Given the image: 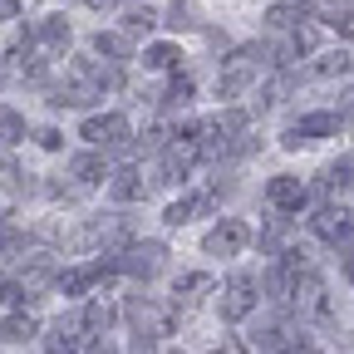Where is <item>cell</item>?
Returning <instances> with one entry per match:
<instances>
[{"label": "cell", "instance_id": "cell-27", "mask_svg": "<svg viewBox=\"0 0 354 354\" xmlns=\"http://www.w3.org/2000/svg\"><path fill=\"white\" fill-rule=\"evenodd\" d=\"M349 69H354V59H349L344 50H330V55L315 59V74H349Z\"/></svg>", "mask_w": 354, "mask_h": 354}, {"label": "cell", "instance_id": "cell-4", "mask_svg": "<svg viewBox=\"0 0 354 354\" xmlns=\"http://www.w3.org/2000/svg\"><path fill=\"white\" fill-rule=\"evenodd\" d=\"M69 79H74L79 88H88L94 99H104V88H118V84H123L118 64H109V59H94V55H79V59L69 64Z\"/></svg>", "mask_w": 354, "mask_h": 354}, {"label": "cell", "instance_id": "cell-38", "mask_svg": "<svg viewBox=\"0 0 354 354\" xmlns=\"http://www.w3.org/2000/svg\"><path fill=\"white\" fill-rule=\"evenodd\" d=\"M281 354H310V349H305V344H286Z\"/></svg>", "mask_w": 354, "mask_h": 354}, {"label": "cell", "instance_id": "cell-35", "mask_svg": "<svg viewBox=\"0 0 354 354\" xmlns=\"http://www.w3.org/2000/svg\"><path fill=\"white\" fill-rule=\"evenodd\" d=\"M207 286V276H183V281H177V295H183V290H202Z\"/></svg>", "mask_w": 354, "mask_h": 354}, {"label": "cell", "instance_id": "cell-15", "mask_svg": "<svg viewBox=\"0 0 354 354\" xmlns=\"http://www.w3.org/2000/svg\"><path fill=\"white\" fill-rule=\"evenodd\" d=\"M310 20H320L315 6H305V0H295V6H271V15H266V25L271 30H300Z\"/></svg>", "mask_w": 354, "mask_h": 354}, {"label": "cell", "instance_id": "cell-2", "mask_svg": "<svg viewBox=\"0 0 354 354\" xmlns=\"http://www.w3.org/2000/svg\"><path fill=\"white\" fill-rule=\"evenodd\" d=\"M113 256V271L118 276H158L162 271V261H167V246L162 241H128L123 251H109Z\"/></svg>", "mask_w": 354, "mask_h": 354}, {"label": "cell", "instance_id": "cell-17", "mask_svg": "<svg viewBox=\"0 0 354 354\" xmlns=\"http://www.w3.org/2000/svg\"><path fill=\"white\" fill-rule=\"evenodd\" d=\"M128 216H99L94 227L84 232V246H94V241H104V246H113V241H128Z\"/></svg>", "mask_w": 354, "mask_h": 354}, {"label": "cell", "instance_id": "cell-22", "mask_svg": "<svg viewBox=\"0 0 354 354\" xmlns=\"http://www.w3.org/2000/svg\"><path fill=\"white\" fill-rule=\"evenodd\" d=\"M158 25V10L153 6H128L123 10V35H148Z\"/></svg>", "mask_w": 354, "mask_h": 354}, {"label": "cell", "instance_id": "cell-13", "mask_svg": "<svg viewBox=\"0 0 354 354\" xmlns=\"http://www.w3.org/2000/svg\"><path fill=\"white\" fill-rule=\"evenodd\" d=\"M128 320L138 325V335H167V310L153 300H128Z\"/></svg>", "mask_w": 354, "mask_h": 354}, {"label": "cell", "instance_id": "cell-7", "mask_svg": "<svg viewBox=\"0 0 354 354\" xmlns=\"http://www.w3.org/2000/svg\"><path fill=\"white\" fill-rule=\"evenodd\" d=\"M207 256H241L246 246H251V227L246 221H236V216H221L216 227L207 232Z\"/></svg>", "mask_w": 354, "mask_h": 354}, {"label": "cell", "instance_id": "cell-26", "mask_svg": "<svg viewBox=\"0 0 354 354\" xmlns=\"http://www.w3.org/2000/svg\"><path fill=\"white\" fill-rule=\"evenodd\" d=\"M177 59H183V50H177V44H153V50L143 55L148 69H177Z\"/></svg>", "mask_w": 354, "mask_h": 354}, {"label": "cell", "instance_id": "cell-25", "mask_svg": "<svg viewBox=\"0 0 354 354\" xmlns=\"http://www.w3.org/2000/svg\"><path fill=\"white\" fill-rule=\"evenodd\" d=\"M325 15H330L335 30L354 35V0H325Z\"/></svg>", "mask_w": 354, "mask_h": 354}, {"label": "cell", "instance_id": "cell-10", "mask_svg": "<svg viewBox=\"0 0 354 354\" xmlns=\"http://www.w3.org/2000/svg\"><path fill=\"white\" fill-rule=\"evenodd\" d=\"M266 202H271L281 216H290V212H300L310 202V187L300 177H271V183H266Z\"/></svg>", "mask_w": 354, "mask_h": 354}, {"label": "cell", "instance_id": "cell-8", "mask_svg": "<svg viewBox=\"0 0 354 354\" xmlns=\"http://www.w3.org/2000/svg\"><path fill=\"white\" fill-rule=\"evenodd\" d=\"M251 310H256V281L241 271V276H232L227 281V290H221V320H246L251 315Z\"/></svg>", "mask_w": 354, "mask_h": 354}, {"label": "cell", "instance_id": "cell-3", "mask_svg": "<svg viewBox=\"0 0 354 354\" xmlns=\"http://www.w3.org/2000/svg\"><path fill=\"white\" fill-rule=\"evenodd\" d=\"M79 138H84L88 148H104V153H118V148H128V138H133V123H128L123 113H94V118H84V128H79Z\"/></svg>", "mask_w": 354, "mask_h": 354}, {"label": "cell", "instance_id": "cell-28", "mask_svg": "<svg viewBox=\"0 0 354 354\" xmlns=\"http://www.w3.org/2000/svg\"><path fill=\"white\" fill-rule=\"evenodd\" d=\"M0 256H25V232H15L10 221H0Z\"/></svg>", "mask_w": 354, "mask_h": 354}, {"label": "cell", "instance_id": "cell-37", "mask_svg": "<svg viewBox=\"0 0 354 354\" xmlns=\"http://www.w3.org/2000/svg\"><path fill=\"white\" fill-rule=\"evenodd\" d=\"M84 6H94V10H109V6H118V0H84Z\"/></svg>", "mask_w": 354, "mask_h": 354}, {"label": "cell", "instance_id": "cell-18", "mask_svg": "<svg viewBox=\"0 0 354 354\" xmlns=\"http://www.w3.org/2000/svg\"><path fill=\"white\" fill-rule=\"evenodd\" d=\"M88 44H94V55H104L109 64H118V59H128V55H133L128 35H118V30H99L94 39H88Z\"/></svg>", "mask_w": 354, "mask_h": 354}, {"label": "cell", "instance_id": "cell-36", "mask_svg": "<svg viewBox=\"0 0 354 354\" xmlns=\"http://www.w3.org/2000/svg\"><path fill=\"white\" fill-rule=\"evenodd\" d=\"M15 15H20V0H0V25L15 20Z\"/></svg>", "mask_w": 354, "mask_h": 354}, {"label": "cell", "instance_id": "cell-5", "mask_svg": "<svg viewBox=\"0 0 354 354\" xmlns=\"http://www.w3.org/2000/svg\"><path fill=\"white\" fill-rule=\"evenodd\" d=\"M310 227H315V236L330 241L335 251L354 256V216H349L344 207H325V212H315V216H310Z\"/></svg>", "mask_w": 354, "mask_h": 354}, {"label": "cell", "instance_id": "cell-16", "mask_svg": "<svg viewBox=\"0 0 354 354\" xmlns=\"http://www.w3.org/2000/svg\"><path fill=\"white\" fill-rule=\"evenodd\" d=\"M69 177H74V187H94V183H104V158L99 153H74L69 158Z\"/></svg>", "mask_w": 354, "mask_h": 354}, {"label": "cell", "instance_id": "cell-40", "mask_svg": "<svg viewBox=\"0 0 354 354\" xmlns=\"http://www.w3.org/2000/svg\"><path fill=\"white\" fill-rule=\"evenodd\" d=\"M344 276H349V281H354V256H349V261H344Z\"/></svg>", "mask_w": 354, "mask_h": 354}, {"label": "cell", "instance_id": "cell-11", "mask_svg": "<svg viewBox=\"0 0 354 354\" xmlns=\"http://www.w3.org/2000/svg\"><path fill=\"white\" fill-rule=\"evenodd\" d=\"M295 236H300V232L290 227V216H271V221L261 227V251L290 261V256H300V251H295Z\"/></svg>", "mask_w": 354, "mask_h": 354}, {"label": "cell", "instance_id": "cell-39", "mask_svg": "<svg viewBox=\"0 0 354 354\" xmlns=\"http://www.w3.org/2000/svg\"><path fill=\"white\" fill-rule=\"evenodd\" d=\"M84 354H109V349H99V339H94V344H88V349H84Z\"/></svg>", "mask_w": 354, "mask_h": 354}, {"label": "cell", "instance_id": "cell-32", "mask_svg": "<svg viewBox=\"0 0 354 354\" xmlns=\"http://www.w3.org/2000/svg\"><path fill=\"white\" fill-rule=\"evenodd\" d=\"M35 143H39V148H50V153H55V148H59L64 138H59V128H39V133H35Z\"/></svg>", "mask_w": 354, "mask_h": 354}, {"label": "cell", "instance_id": "cell-6", "mask_svg": "<svg viewBox=\"0 0 354 354\" xmlns=\"http://www.w3.org/2000/svg\"><path fill=\"white\" fill-rule=\"evenodd\" d=\"M335 133H339V118L335 113H305V118H295L281 133V143L286 148H310V143H320V138H335Z\"/></svg>", "mask_w": 354, "mask_h": 354}, {"label": "cell", "instance_id": "cell-19", "mask_svg": "<svg viewBox=\"0 0 354 354\" xmlns=\"http://www.w3.org/2000/svg\"><path fill=\"white\" fill-rule=\"evenodd\" d=\"M109 192H113V202H138L148 187H143L138 167H118V172H113V183H109Z\"/></svg>", "mask_w": 354, "mask_h": 354}, {"label": "cell", "instance_id": "cell-29", "mask_svg": "<svg viewBox=\"0 0 354 354\" xmlns=\"http://www.w3.org/2000/svg\"><path fill=\"white\" fill-rule=\"evenodd\" d=\"M349 172H354V158H339L335 167H325V187H330V192H335V187H349V183H354Z\"/></svg>", "mask_w": 354, "mask_h": 354}, {"label": "cell", "instance_id": "cell-9", "mask_svg": "<svg viewBox=\"0 0 354 354\" xmlns=\"http://www.w3.org/2000/svg\"><path fill=\"white\" fill-rule=\"evenodd\" d=\"M192 162H197V143L172 138L162 148V158H158V183H183V177L192 172Z\"/></svg>", "mask_w": 354, "mask_h": 354}, {"label": "cell", "instance_id": "cell-33", "mask_svg": "<svg viewBox=\"0 0 354 354\" xmlns=\"http://www.w3.org/2000/svg\"><path fill=\"white\" fill-rule=\"evenodd\" d=\"M162 138H167V133H162V128H148V133H143V138H138V148H167Z\"/></svg>", "mask_w": 354, "mask_h": 354}, {"label": "cell", "instance_id": "cell-34", "mask_svg": "<svg viewBox=\"0 0 354 354\" xmlns=\"http://www.w3.org/2000/svg\"><path fill=\"white\" fill-rule=\"evenodd\" d=\"M167 15H172V20H167L172 30H183V25H187V6H183V0H172V10H167Z\"/></svg>", "mask_w": 354, "mask_h": 354}, {"label": "cell", "instance_id": "cell-21", "mask_svg": "<svg viewBox=\"0 0 354 354\" xmlns=\"http://www.w3.org/2000/svg\"><path fill=\"white\" fill-rule=\"evenodd\" d=\"M246 123H251V113H246V109H227V113H216V118L207 123V133H216V138H241Z\"/></svg>", "mask_w": 354, "mask_h": 354}, {"label": "cell", "instance_id": "cell-20", "mask_svg": "<svg viewBox=\"0 0 354 354\" xmlns=\"http://www.w3.org/2000/svg\"><path fill=\"white\" fill-rule=\"evenodd\" d=\"M44 281H55V266H50V256H44V251L20 256V286L30 290V286H44Z\"/></svg>", "mask_w": 354, "mask_h": 354}, {"label": "cell", "instance_id": "cell-14", "mask_svg": "<svg viewBox=\"0 0 354 354\" xmlns=\"http://www.w3.org/2000/svg\"><path fill=\"white\" fill-rule=\"evenodd\" d=\"M216 197H221V192H192V197H183V202H172L162 221H167V227H187L197 212H212V207H216Z\"/></svg>", "mask_w": 354, "mask_h": 354}, {"label": "cell", "instance_id": "cell-31", "mask_svg": "<svg viewBox=\"0 0 354 354\" xmlns=\"http://www.w3.org/2000/svg\"><path fill=\"white\" fill-rule=\"evenodd\" d=\"M187 99H192V79L177 74V79L167 84V99H162V104H187Z\"/></svg>", "mask_w": 354, "mask_h": 354}, {"label": "cell", "instance_id": "cell-30", "mask_svg": "<svg viewBox=\"0 0 354 354\" xmlns=\"http://www.w3.org/2000/svg\"><path fill=\"white\" fill-rule=\"evenodd\" d=\"M25 300H30V290L15 276H0V305H25Z\"/></svg>", "mask_w": 354, "mask_h": 354}, {"label": "cell", "instance_id": "cell-23", "mask_svg": "<svg viewBox=\"0 0 354 354\" xmlns=\"http://www.w3.org/2000/svg\"><path fill=\"white\" fill-rule=\"evenodd\" d=\"M0 339H6V344H25V339H35V320H30V315L0 320Z\"/></svg>", "mask_w": 354, "mask_h": 354}, {"label": "cell", "instance_id": "cell-24", "mask_svg": "<svg viewBox=\"0 0 354 354\" xmlns=\"http://www.w3.org/2000/svg\"><path fill=\"white\" fill-rule=\"evenodd\" d=\"M20 138H25V118H20L10 104H0V143L10 148V143H20Z\"/></svg>", "mask_w": 354, "mask_h": 354}, {"label": "cell", "instance_id": "cell-1", "mask_svg": "<svg viewBox=\"0 0 354 354\" xmlns=\"http://www.w3.org/2000/svg\"><path fill=\"white\" fill-rule=\"evenodd\" d=\"M261 64H266V50H261V44H241L232 59H221L216 94H221V99H241L246 88H251V79L261 74Z\"/></svg>", "mask_w": 354, "mask_h": 354}, {"label": "cell", "instance_id": "cell-12", "mask_svg": "<svg viewBox=\"0 0 354 354\" xmlns=\"http://www.w3.org/2000/svg\"><path fill=\"white\" fill-rule=\"evenodd\" d=\"M30 44H39V50H50V55H64L69 50V20L64 15H44L30 35Z\"/></svg>", "mask_w": 354, "mask_h": 354}]
</instances>
